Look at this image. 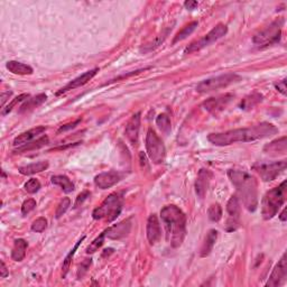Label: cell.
I'll use <instances>...</instances> for the list:
<instances>
[{
	"instance_id": "1",
	"label": "cell",
	"mask_w": 287,
	"mask_h": 287,
	"mask_svg": "<svg viewBox=\"0 0 287 287\" xmlns=\"http://www.w3.org/2000/svg\"><path fill=\"white\" fill-rule=\"evenodd\" d=\"M278 129L272 124L261 123L247 128L232 129L224 132H217L207 136V141L215 146H229L237 143H249L268 138L277 134Z\"/></svg>"
},
{
	"instance_id": "2",
	"label": "cell",
	"mask_w": 287,
	"mask_h": 287,
	"mask_svg": "<svg viewBox=\"0 0 287 287\" xmlns=\"http://www.w3.org/2000/svg\"><path fill=\"white\" fill-rule=\"evenodd\" d=\"M166 239L173 248H178L184 242L186 237V217L178 207L171 204L164 207L160 211Z\"/></svg>"
},
{
	"instance_id": "3",
	"label": "cell",
	"mask_w": 287,
	"mask_h": 287,
	"mask_svg": "<svg viewBox=\"0 0 287 287\" xmlns=\"http://www.w3.org/2000/svg\"><path fill=\"white\" fill-rule=\"evenodd\" d=\"M228 176L235 185L240 202L249 212H255L258 207L257 179L247 172L238 170H229Z\"/></svg>"
},
{
	"instance_id": "4",
	"label": "cell",
	"mask_w": 287,
	"mask_h": 287,
	"mask_svg": "<svg viewBox=\"0 0 287 287\" xmlns=\"http://www.w3.org/2000/svg\"><path fill=\"white\" fill-rule=\"evenodd\" d=\"M286 181L282 183L277 188L271 189L264 195L261 201V215L265 220H271L278 213L285 202L286 197Z\"/></svg>"
},
{
	"instance_id": "5",
	"label": "cell",
	"mask_w": 287,
	"mask_h": 287,
	"mask_svg": "<svg viewBox=\"0 0 287 287\" xmlns=\"http://www.w3.org/2000/svg\"><path fill=\"white\" fill-rule=\"evenodd\" d=\"M123 210V202L119 195L110 194L103 201L102 204L96 207L92 212V217L95 220H106L107 222H112L119 217Z\"/></svg>"
},
{
	"instance_id": "6",
	"label": "cell",
	"mask_w": 287,
	"mask_h": 287,
	"mask_svg": "<svg viewBox=\"0 0 287 287\" xmlns=\"http://www.w3.org/2000/svg\"><path fill=\"white\" fill-rule=\"evenodd\" d=\"M283 24H284V20L283 19H277L267 26L265 30L259 32L257 35H255L253 39L254 44L257 46V48H267L269 45L276 44V43L279 42L282 36V27Z\"/></svg>"
},
{
	"instance_id": "7",
	"label": "cell",
	"mask_w": 287,
	"mask_h": 287,
	"mask_svg": "<svg viewBox=\"0 0 287 287\" xmlns=\"http://www.w3.org/2000/svg\"><path fill=\"white\" fill-rule=\"evenodd\" d=\"M240 78L238 74L236 73H225L222 75H218V77H213L207 80H203L196 85V91L200 93H207L217 91V90L227 88L232 83L240 81Z\"/></svg>"
},
{
	"instance_id": "8",
	"label": "cell",
	"mask_w": 287,
	"mask_h": 287,
	"mask_svg": "<svg viewBox=\"0 0 287 287\" xmlns=\"http://www.w3.org/2000/svg\"><path fill=\"white\" fill-rule=\"evenodd\" d=\"M146 150L149 159L154 164L164 163L166 159V148L164 143L152 128L148 129L146 135Z\"/></svg>"
},
{
	"instance_id": "9",
	"label": "cell",
	"mask_w": 287,
	"mask_h": 287,
	"mask_svg": "<svg viewBox=\"0 0 287 287\" xmlns=\"http://www.w3.org/2000/svg\"><path fill=\"white\" fill-rule=\"evenodd\" d=\"M227 33H228V27L223 24H218L217 26L209 32V33L204 35L202 38L191 43V44L184 49V54H192V53L199 52L201 49L206 48L207 46H209L217 41H219V39L223 37Z\"/></svg>"
},
{
	"instance_id": "10",
	"label": "cell",
	"mask_w": 287,
	"mask_h": 287,
	"mask_svg": "<svg viewBox=\"0 0 287 287\" xmlns=\"http://www.w3.org/2000/svg\"><path fill=\"white\" fill-rule=\"evenodd\" d=\"M286 160H278L269 164H257L253 167L264 182H271L286 170Z\"/></svg>"
},
{
	"instance_id": "11",
	"label": "cell",
	"mask_w": 287,
	"mask_h": 287,
	"mask_svg": "<svg viewBox=\"0 0 287 287\" xmlns=\"http://www.w3.org/2000/svg\"><path fill=\"white\" fill-rule=\"evenodd\" d=\"M287 276V263H286V254H284L281 258V260L278 261V264L276 265L272 269L271 276H269L268 281L266 283L267 287H276L279 286L286 279Z\"/></svg>"
},
{
	"instance_id": "12",
	"label": "cell",
	"mask_w": 287,
	"mask_h": 287,
	"mask_svg": "<svg viewBox=\"0 0 287 287\" xmlns=\"http://www.w3.org/2000/svg\"><path fill=\"white\" fill-rule=\"evenodd\" d=\"M232 99L233 95H231V93L219 96L217 98H210L203 102V108L207 112L212 114H218L219 112H221L222 110L225 109V107L231 102Z\"/></svg>"
},
{
	"instance_id": "13",
	"label": "cell",
	"mask_w": 287,
	"mask_h": 287,
	"mask_svg": "<svg viewBox=\"0 0 287 287\" xmlns=\"http://www.w3.org/2000/svg\"><path fill=\"white\" fill-rule=\"evenodd\" d=\"M98 72H99L98 67H96V69H92V70H90L88 72H85V73L80 75V77L75 78L74 80H72L71 82H69V83H67L65 87H63L62 89H61L60 91H57L56 96H61V95H63V93H66V92L71 91V90L83 87L84 84H87L89 81H91L92 79L96 77Z\"/></svg>"
},
{
	"instance_id": "14",
	"label": "cell",
	"mask_w": 287,
	"mask_h": 287,
	"mask_svg": "<svg viewBox=\"0 0 287 287\" xmlns=\"http://www.w3.org/2000/svg\"><path fill=\"white\" fill-rule=\"evenodd\" d=\"M142 113L137 112L132 114L130 119L126 125V137L129 141L131 145H136L138 143V137H139V129H141V120H142Z\"/></svg>"
},
{
	"instance_id": "15",
	"label": "cell",
	"mask_w": 287,
	"mask_h": 287,
	"mask_svg": "<svg viewBox=\"0 0 287 287\" xmlns=\"http://www.w3.org/2000/svg\"><path fill=\"white\" fill-rule=\"evenodd\" d=\"M131 230V219H127V220H124L119 222V223L111 225L105 230L106 238L109 239H121L124 237L128 236V233Z\"/></svg>"
},
{
	"instance_id": "16",
	"label": "cell",
	"mask_w": 287,
	"mask_h": 287,
	"mask_svg": "<svg viewBox=\"0 0 287 287\" xmlns=\"http://www.w3.org/2000/svg\"><path fill=\"white\" fill-rule=\"evenodd\" d=\"M146 233H147V239H148L150 245H156V243L160 240L161 229H160L159 217H157L156 214L149 215L148 220H147Z\"/></svg>"
},
{
	"instance_id": "17",
	"label": "cell",
	"mask_w": 287,
	"mask_h": 287,
	"mask_svg": "<svg viewBox=\"0 0 287 287\" xmlns=\"http://www.w3.org/2000/svg\"><path fill=\"white\" fill-rule=\"evenodd\" d=\"M211 177H212V174L209 170L201 168L195 181V193L200 199H204V196H206L210 186Z\"/></svg>"
},
{
	"instance_id": "18",
	"label": "cell",
	"mask_w": 287,
	"mask_h": 287,
	"mask_svg": "<svg viewBox=\"0 0 287 287\" xmlns=\"http://www.w3.org/2000/svg\"><path fill=\"white\" fill-rule=\"evenodd\" d=\"M120 174L117 173V172H105V173L96 175L95 177V184L96 188L101 190H107L112 188L113 185H116L117 183L120 181Z\"/></svg>"
},
{
	"instance_id": "19",
	"label": "cell",
	"mask_w": 287,
	"mask_h": 287,
	"mask_svg": "<svg viewBox=\"0 0 287 287\" xmlns=\"http://www.w3.org/2000/svg\"><path fill=\"white\" fill-rule=\"evenodd\" d=\"M264 153H266L269 156H279L285 155L287 153V138L285 136L275 139L264 147Z\"/></svg>"
},
{
	"instance_id": "20",
	"label": "cell",
	"mask_w": 287,
	"mask_h": 287,
	"mask_svg": "<svg viewBox=\"0 0 287 287\" xmlns=\"http://www.w3.org/2000/svg\"><path fill=\"white\" fill-rule=\"evenodd\" d=\"M45 131L44 126H38V127L30 129V130L23 132V134L18 135L17 137L14 139V146H24L26 144L33 142V139L37 137V136L42 135Z\"/></svg>"
},
{
	"instance_id": "21",
	"label": "cell",
	"mask_w": 287,
	"mask_h": 287,
	"mask_svg": "<svg viewBox=\"0 0 287 287\" xmlns=\"http://www.w3.org/2000/svg\"><path fill=\"white\" fill-rule=\"evenodd\" d=\"M227 211L229 215H230V220L228 222V227L229 225H232L231 230H235V227L233 225H238V219L240 215V201L238 199V196L233 195L230 197V200L228 201L227 204Z\"/></svg>"
},
{
	"instance_id": "22",
	"label": "cell",
	"mask_w": 287,
	"mask_h": 287,
	"mask_svg": "<svg viewBox=\"0 0 287 287\" xmlns=\"http://www.w3.org/2000/svg\"><path fill=\"white\" fill-rule=\"evenodd\" d=\"M218 239V231L215 229H211V230L207 231L206 238H204L203 245L201 247L200 250V256L201 257H207L211 254V251L213 250V247L217 242Z\"/></svg>"
},
{
	"instance_id": "23",
	"label": "cell",
	"mask_w": 287,
	"mask_h": 287,
	"mask_svg": "<svg viewBox=\"0 0 287 287\" xmlns=\"http://www.w3.org/2000/svg\"><path fill=\"white\" fill-rule=\"evenodd\" d=\"M48 99V96L45 93H41V95L35 96L33 98H28L26 101H25L23 105L19 107V110H18V113H25V112H30V111L34 110L35 108L39 107L43 105Z\"/></svg>"
},
{
	"instance_id": "24",
	"label": "cell",
	"mask_w": 287,
	"mask_h": 287,
	"mask_svg": "<svg viewBox=\"0 0 287 287\" xmlns=\"http://www.w3.org/2000/svg\"><path fill=\"white\" fill-rule=\"evenodd\" d=\"M7 70L9 72H12L13 74H17V75H31L33 74V67L27 65V64L21 63V62H17V61H9L6 64Z\"/></svg>"
},
{
	"instance_id": "25",
	"label": "cell",
	"mask_w": 287,
	"mask_h": 287,
	"mask_svg": "<svg viewBox=\"0 0 287 287\" xmlns=\"http://www.w3.org/2000/svg\"><path fill=\"white\" fill-rule=\"evenodd\" d=\"M48 168V161L42 160L37 163L28 164L26 166H21L18 168V172L23 175H33L36 173H41L43 171H46Z\"/></svg>"
},
{
	"instance_id": "26",
	"label": "cell",
	"mask_w": 287,
	"mask_h": 287,
	"mask_svg": "<svg viewBox=\"0 0 287 287\" xmlns=\"http://www.w3.org/2000/svg\"><path fill=\"white\" fill-rule=\"evenodd\" d=\"M28 243L26 240L24 239H17L14 243V248L12 251V258L15 261H21L26 256V250H27Z\"/></svg>"
},
{
	"instance_id": "27",
	"label": "cell",
	"mask_w": 287,
	"mask_h": 287,
	"mask_svg": "<svg viewBox=\"0 0 287 287\" xmlns=\"http://www.w3.org/2000/svg\"><path fill=\"white\" fill-rule=\"evenodd\" d=\"M172 31V28H167V30H165L163 33L161 34H159V35H157L155 38L153 39L152 42H149L148 44H146V45H144L143 48H141V51L142 52H144V53H148V52H152V51H154V49H156L157 48H159V46L163 44V42L165 41V39H166V37H167V35L170 34V32Z\"/></svg>"
},
{
	"instance_id": "28",
	"label": "cell",
	"mask_w": 287,
	"mask_h": 287,
	"mask_svg": "<svg viewBox=\"0 0 287 287\" xmlns=\"http://www.w3.org/2000/svg\"><path fill=\"white\" fill-rule=\"evenodd\" d=\"M51 181L53 184L59 185L65 193H71L74 191V184L65 175H55V176H52Z\"/></svg>"
},
{
	"instance_id": "29",
	"label": "cell",
	"mask_w": 287,
	"mask_h": 287,
	"mask_svg": "<svg viewBox=\"0 0 287 287\" xmlns=\"http://www.w3.org/2000/svg\"><path fill=\"white\" fill-rule=\"evenodd\" d=\"M46 144H48V136H42L41 138H38L37 141L31 142L26 144V145L18 147L16 153H23V152H30V150H35L41 148V147L45 146Z\"/></svg>"
},
{
	"instance_id": "30",
	"label": "cell",
	"mask_w": 287,
	"mask_h": 287,
	"mask_svg": "<svg viewBox=\"0 0 287 287\" xmlns=\"http://www.w3.org/2000/svg\"><path fill=\"white\" fill-rule=\"evenodd\" d=\"M197 25H199V24H197V21H192V23H190L189 25H186L185 27H183L182 30L179 31L178 33L176 34V36H175V37H174L173 42H172V44L175 45V44H176V43L183 41V39H185L186 37H188V36L191 35L193 33V32H194L196 30Z\"/></svg>"
},
{
	"instance_id": "31",
	"label": "cell",
	"mask_w": 287,
	"mask_h": 287,
	"mask_svg": "<svg viewBox=\"0 0 287 287\" xmlns=\"http://www.w3.org/2000/svg\"><path fill=\"white\" fill-rule=\"evenodd\" d=\"M85 239V237H82V238L79 240V241L77 242V245L74 246V248L72 249L70 253H69V255H67V256L65 257V259H64V261H63V266H62V276H63V278H65V276H66V274L67 272H69V269H70V266H71V263H72V259H73V257H74V255H75V251L78 250V248H79V246L81 245V242L83 241V240Z\"/></svg>"
},
{
	"instance_id": "32",
	"label": "cell",
	"mask_w": 287,
	"mask_h": 287,
	"mask_svg": "<svg viewBox=\"0 0 287 287\" xmlns=\"http://www.w3.org/2000/svg\"><path fill=\"white\" fill-rule=\"evenodd\" d=\"M156 125L159 126L160 131L164 132V134H168L171 131V119L166 113H160L156 118Z\"/></svg>"
},
{
	"instance_id": "33",
	"label": "cell",
	"mask_w": 287,
	"mask_h": 287,
	"mask_svg": "<svg viewBox=\"0 0 287 287\" xmlns=\"http://www.w3.org/2000/svg\"><path fill=\"white\" fill-rule=\"evenodd\" d=\"M261 100H263V96L259 93H253V95L242 100L240 107H241V109H250V108L256 106L258 102H260Z\"/></svg>"
},
{
	"instance_id": "34",
	"label": "cell",
	"mask_w": 287,
	"mask_h": 287,
	"mask_svg": "<svg viewBox=\"0 0 287 287\" xmlns=\"http://www.w3.org/2000/svg\"><path fill=\"white\" fill-rule=\"evenodd\" d=\"M28 98H30V95H27V93H24V95H20V96H16V98L14 99L12 102L8 103V106L5 107V108H2L1 114H2V116H6V114L9 113L10 111H12L14 109V108H15L18 105V103H20V102H23V101H26V100Z\"/></svg>"
},
{
	"instance_id": "35",
	"label": "cell",
	"mask_w": 287,
	"mask_h": 287,
	"mask_svg": "<svg viewBox=\"0 0 287 287\" xmlns=\"http://www.w3.org/2000/svg\"><path fill=\"white\" fill-rule=\"evenodd\" d=\"M207 215H209V219L213 222H218L220 221V219L222 218V209L219 203H214L209 207L207 210Z\"/></svg>"
},
{
	"instance_id": "36",
	"label": "cell",
	"mask_w": 287,
	"mask_h": 287,
	"mask_svg": "<svg viewBox=\"0 0 287 287\" xmlns=\"http://www.w3.org/2000/svg\"><path fill=\"white\" fill-rule=\"evenodd\" d=\"M105 238H106V235H105V231H103L101 235L96 237V238L90 243L89 247L87 248V254H93L96 253V251H98L100 247L103 245V242H105Z\"/></svg>"
},
{
	"instance_id": "37",
	"label": "cell",
	"mask_w": 287,
	"mask_h": 287,
	"mask_svg": "<svg viewBox=\"0 0 287 287\" xmlns=\"http://www.w3.org/2000/svg\"><path fill=\"white\" fill-rule=\"evenodd\" d=\"M41 189V183L37 178H31L26 184H25V191L30 194H34V193H37Z\"/></svg>"
},
{
	"instance_id": "38",
	"label": "cell",
	"mask_w": 287,
	"mask_h": 287,
	"mask_svg": "<svg viewBox=\"0 0 287 287\" xmlns=\"http://www.w3.org/2000/svg\"><path fill=\"white\" fill-rule=\"evenodd\" d=\"M71 207V200L69 197H64V199L61 201L59 207H57V210H56V218L60 219L62 215L66 212L67 209Z\"/></svg>"
},
{
	"instance_id": "39",
	"label": "cell",
	"mask_w": 287,
	"mask_h": 287,
	"mask_svg": "<svg viewBox=\"0 0 287 287\" xmlns=\"http://www.w3.org/2000/svg\"><path fill=\"white\" fill-rule=\"evenodd\" d=\"M46 228H48V220L43 217L36 219L32 224V230L34 232H43Z\"/></svg>"
},
{
	"instance_id": "40",
	"label": "cell",
	"mask_w": 287,
	"mask_h": 287,
	"mask_svg": "<svg viewBox=\"0 0 287 287\" xmlns=\"http://www.w3.org/2000/svg\"><path fill=\"white\" fill-rule=\"evenodd\" d=\"M92 265V259L90 258V259H84L83 261H82L80 266H79V269H78V272H77V276H78V279H81L84 277V275L87 274L88 271L90 269V267H91Z\"/></svg>"
},
{
	"instance_id": "41",
	"label": "cell",
	"mask_w": 287,
	"mask_h": 287,
	"mask_svg": "<svg viewBox=\"0 0 287 287\" xmlns=\"http://www.w3.org/2000/svg\"><path fill=\"white\" fill-rule=\"evenodd\" d=\"M36 207V201L34 199H28L25 201L23 203V206H21V213L24 215L28 214L30 212H32Z\"/></svg>"
},
{
	"instance_id": "42",
	"label": "cell",
	"mask_w": 287,
	"mask_h": 287,
	"mask_svg": "<svg viewBox=\"0 0 287 287\" xmlns=\"http://www.w3.org/2000/svg\"><path fill=\"white\" fill-rule=\"evenodd\" d=\"M90 196V192H88V191H84V192H82L81 194H79V196L77 197V201H75V204H74V207H79L80 206V203L82 204V202H83L84 200H87L88 197Z\"/></svg>"
},
{
	"instance_id": "43",
	"label": "cell",
	"mask_w": 287,
	"mask_h": 287,
	"mask_svg": "<svg viewBox=\"0 0 287 287\" xmlns=\"http://www.w3.org/2000/svg\"><path fill=\"white\" fill-rule=\"evenodd\" d=\"M275 88L277 89L283 96H286V79L282 80L281 82H278L277 84H275Z\"/></svg>"
},
{
	"instance_id": "44",
	"label": "cell",
	"mask_w": 287,
	"mask_h": 287,
	"mask_svg": "<svg viewBox=\"0 0 287 287\" xmlns=\"http://www.w3.org/2000/svg\"><path fill=\"white\" fill-rule=\"evenodd\" d=\"M80 119H78L77 121H74V123H72V124H67V125H65V126H62V127H61L60 129H59V134L60 132H63V131H66V130H69V129H72V128H74L75 126H77L79 123H80Z\"/></svg>"
},
{
	"instance_id": "45",
	"label": "cell",
	"mask_w": 287,
	"mask_h": 287,
	"mask_svg": "<svg viewBox=\"0 0 287 287\" xmlns=\"http://www.w3.org/2000/svg\"><path fill=\"white\" fill-rule=\"evenodd\" d=\"M13 92L12 91H7V92H2L1 93V107L5 108V103L7 100H8L10 96H12Z\"/></svg>"
},
{
	"instance_id": "46",
	"label": "cell",
	"mask_w": 287,
	"mask_h": 287,
	"mask_svg": "<svg viewBox=\"0 0 287 287\" xmlns=\"http://www.w3.org/2000/svg\"><path fill=\"white\" fill-rule=\"evenodd\" d=\"M8 269H7V267H6V264H5V261L3 260H1V268H0V277L1 278H5V277H7V276H8Z\"/></svg>"
},
{
	"instance_id": "47",
	"label": "cell",
	"mask_w": 287,
	"mask_h": 287,
	"mask_svg": "<svg viewBox=\"0 0 287 287\" xmlns=\"http://www.w3.org/2000/svg\"><path fill=\"white\" fill-rule=\"evenodd\" d=\"M197 5H199V3H197V1H192V0H189V1H185V3H184L185 8H188L189 10L195 9L196 7H197Z\"/></svg>"
},
{
	"instance_id": "48",
	"label": "cell",
	"mask_w": 287,
	"mask_h": 287,
	"mask_svg": "<svg viewBox=\"0 0 287 287\" xmlns=\"http://www.w3.org/2000/svg\"><path fill=\"white\" fill-rule=\"evenodd\" d=\"M279 219H281V220L283 221V222H285L286 221V209H284L283 210V212L281 213V215H279Z\"/></svg>"
}]
</instances>
